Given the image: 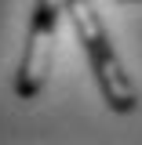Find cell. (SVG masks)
<instances>
[{"instance_id": "cell-2", "label": "cell", "mask_w": 142, "mask_h": 145, "mask_svg": "<svg viewBox=\"0 0 142 145\" xmlns=\"http://www.w3.org/2000/svg\"><path fill=\"white\" fill-rule=\"evenodd\" d=\"M58 11H48L33 4V15H29V29H26V47L18 58L15 69V98L22 102H33L40 98V91L48 87V76L55 65V33H58Z\"/></svg>"}, {"instance_id": "cell-1", "label": "cell", "mask_w": 142, "mask_h": 145, "mask_svg": "<svg viewBox=\"0 0 142 145\" xmlns=\"http://www.w3.org/2000/svg\"><path fill=\"white\" fill-rule=\"evenodd\" d=\"M62 15H69V22H73V33H77V40H80V47H84V54L91 62L102 102L120 116L135 112L139 109V87L131 84L120 54L113 51V40H109L106 25H102V18L95 11V4L91 0H66Z\"/></svg>"}, {"instance_id": "cell-3", "label": "cell", "mask_w": 142, "mask_h": 145, "mask_svg": "<svg viewBox=\"0 0 142 145\" xmlns=\"http://www.w3.org/2000/svg\"><path fill=\"white\" fill-rule=\"evenodd\" d=\"M40 7H48V11H58L62 15V7H66V0H36Z\"/></svg>"}, {"instance_id": "cell-4", "label": "cell", "mask_w": 142, "mask_h": 145, "mask_svg": "<svg viewBox=\"0 0 142 145\" xmlns=\"http://www.w3.org/2000/svg\"><path fill=\"white\" fill-rule=\"evenodd\" d=\"M120 4H139V0H120Z\"/></svg>"}]
</instances>
